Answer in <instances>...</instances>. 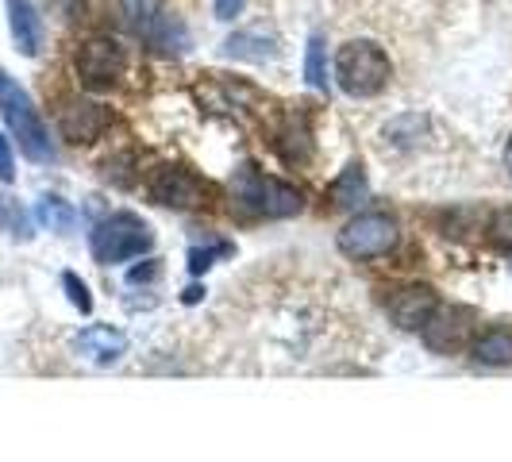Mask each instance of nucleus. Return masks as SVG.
I'll return each mask as SVG.
<instances>
[{"mask_svg": "<svg viewBox=\"0 0 512 462\" xmlns=\"http://www.w3.org/2000/svg\"><path fill=\"white\" fill-rule=\"evenodd\" d=\"M231 205L243 208L247 216H266V220H285V216H297L305 208V193L297 185H289L282 178H270L262 174L258 166L243 162L235 174H231Z\"/></svg>", "mask_w": 512, "mask_h": 462, "instance_id": "nucleus-1", "label": "nucleus"}, {"mask_svg": "<svg viewBox=\"0 0 512 462\" xmlns=\"http://www.w3.org/2000/svg\"><path fill=\"white\" fill-rule=\"evenodd\" d=\"M389 54L374 39H351L335 51V85L347 97H378L389 85Z\"/></svg>", "mask_w": 512, "mask_h": 462, "instance_id": "nucleus-2", "label": "nucleus"}, {"mask_svg": "<svg viewBox=\"0 0 512 462\" xmlns=\"http://www.w3.org/2000/svg\"><path fill=\"white\" fill-rule=\"evenodd\" d=\"M0 116H4L12 139L20 143V151H24L31 162H54V143H51V135H47V124H43L39 108H35V101L27 97L12 77H4V74H0Z\"/></svg>", "mask_w": 512, "mask_h": 462, "instance_id": "nucleus-3", "label": "nucleus"}, {"mask_svg": "<svg viewBox=\"0 0 512 462\" xmlns=\"http://www.w3.org/2000/svg\"><path fill=\"white\" fill-rule=\"evenodd\" d=\"M89 247H93V258L112 266V262H128V258H139L143 251L154 247V231L147 220H139L135 212H116L101 220L93 235H89Z\"/></svg>", "mask_w": 512, "mask_h": 462, "instance_id": "nucleus-4", "label": "nucleus"}, {"mask_svg": "<svg viewBox=\"0 0 512 462\" xmlns=\"http://www.w3.org/2000/svg\"><path fill=\"white\" fill-rule=\"evenodd\" d=\"M401 243V228L389 212H359L347 228L339 231V251L347 258H382Z\"/></svg>", "mask_w": 512, "mask_h": 462, "instance_id": "nucleus-5", "label": "nucleus"}, {"mask_svg": "<svg viewBox=\"0 0 512 462\" xmlns=\"http://www.w3.org/2000/svg\"><path fill=\"white\" fill-rule=\"evenodd\" d=\"M124 66H128V54H124V47L116 39L97 35V39H85L77 47L74 70L85 89H112L120 81V74H124Z\"/></svg>", "mask_w": 512, "mask_h": 462, "instance_id": "nucleus-6", "label": "nucleus"}, {"mask_svg": "<svg viewBox=\"0 0 512 462\" xmlns=\"http://www.w3.org/2000/svg\"><path fill=\"white\" fill-rule=\"evenodd\" d=\"M147 193L151 201L166 208H201L208 205V181H201L189 166H158L151 178H147Z\"/></svg>", "mask_w": 512, "mask_h": 462, "instance_id": "nucleus-7", "label": "nucleus"}, {"mask_svg": "<svg viewBox=\"0 0 512 462\" xmlns=\"http://www.w3.org/2000/svg\"><path fill=\"white\" fill-rule=\"evenodd\" d=\"M474 328H478L474 308H436L432 320L424 324V343L432 351H439V355H455V351H462L474 339Z\"/></svg>", "mask_w": 512, "mask_h": 462, "instance_id": "nucleus-8", "label": "nucleus"}, {"mask_svg": "<svg viewBox=\"0 0 512 462\" xmlns=\"http://www.w3.org/2000/svg\"><path fill=\"white\" fill-rule=\"evenodd\" d=\"M389 320L397 324V328H405V332H420L428 320H432V312L439 308V297L432 285H405V289H397L393 297H389Z\"/></svg>", "mask_w": 512, "mask_h": 462, "instance_id": "nucleus-9", "label": "nucleus"}, {"mask_svg": "<svg viewBox=\"0 0 512 462\" xmlns=\"http://www.w3.org/2000/svg\"><path fill=\"white\" fill-rule=\"evenodd\" d=\"M108 124H112V116L97 101H66L58 112L62 139H70V143H93V139H101Z\"/></svg>", "mask_w": 512, "mask_h": 462, "instance_id": "nucleus-10", "label": "nucleus"}, {"mask_svg": "<svg viewBox=\"0 0 512 462\" xmlns=\"http://www.w3.org/2000/svg\"><path fill=\"white\" fill-rule=\"evenodd\" d=\"M4 8H8V31H12L16 51L35 58L43 51V20H39L35 4L31 0H4Z\"/></svg>", "mask_w": 512, "mask_h": 462, "instance_id": "nucleus-11", "label": "nucleus"}, {"mask_svg": "<svg viewBox=\"0 0 512 462\" xmlns=\"http://www.w3.org/2000/svg\"><path fill=\"white\" fill-rule=\"evenodd\" d=\"M74 347H77V355H85L89 362L112 366V362L128 351V335L108 328V324H93V328H85V332L77 335Z\"/></svg>", "mask_w": 512, "mask_h": 462, "instance_id": "nucleus-12", "label": "nucleus"}, {"mask_svg": "<svg viewBox=\"0 0 512 462\" xmlns=\"http://www.w3.org/2000/svg\"><path fill=\"white\" fill-rule=\"evenodd\" d=\"M224 54L239 58V62H274L282 54V39L270 31H235L224 43Z\"/></svg>", "mask_w": 512, "mask_h": 462, "instance_id": "nucleus-13", "label": "nucleus"}, {"mask_svg": "<svg viewBox=\"0 0 512 462\" xmlns=\"http://www.w3.org/2000/svg\"><path fill=\"white\" fill-rule=\"evenodd\" d=\"M470 355L482 366H512V328H486L470 343Z\"/></svg>", "mask_w": 512, "mask_h": 462, "instance_id": "nucleus-14", "label": "nucleus"}, {"mask_svg": "<svg viewBox=\"0 0 512 462\" xmlns=\"http://www.w3.org/2000/svg\"><path fill=\"white\" fill-rule=\"evenodd\" d=\"M366 193H370V185H366V170H362V162H351L339 178L328 185V197H332L335 208H355L366 201Z\"/></svg>", "mask_w": 512, "mask_h": 462, "instance_id": "nucleus-15", "label": "nucleus"}, {"mask_svg": "<svg viewBox=\"0 0 512 462\" xmlns=\"http://www.w3.org/2000/svg\"><path fill=\"white\" fill-rule=\"evenodd\" d=\"M278 151L285 154V162H308V154H312V131H308L305 112L301 116H289L282 128H278Z\"/></svg>", "mask_w": 512, "mask_h": 462, "instance_id": "nucleus-16", "label": "nucleus"}, {"mask_svg": "<svg viewBox=\"0 0 512 462\" xmlns=\"http://www.w3.org/2000/svg\"><path fill=\"white\" fill-rule=\"evenodd\" d=\"M124 4V16H128V24L143 35V39H151L158 24L166 20V12H162V0H120Z\"/></svg>", "mask_w": 512, "mask_h": 462, "instance_id": "nucleus-17", "label": "nucleus"}, {"mask_svg": "<svg viewBox=\"0 0 512 462\" xmlns=\"http://www.w3.org/2000/svg\"><path fill=\"white\" fill-rule=\"evenodd\" d=\"M35 216H39V224L51 231H74L77 224V212L70 201H62V197H39V208H35Z\"/></svg>", "mask_w": 512, "mask_h": 462, "instance_id": "nucleus-18", "label": "nucleus"}, {"mask_svg": "<svg viewBox=\"0 0 512 462\" xmlns=\"http://www.w3.org/2000/svg\"><path fill=\"white\" fill-rule=\"evenodd\" d=\"M305 74H308V85H312V89L328 93V62H324V39H320V35H312V39H308Z\"/></svg>", "mask_w": 512, "mask_h": 462, "instance_id": "nucleus-19", "label": "nucleus"}, {"mask_svg": "<svg viewBox=\"0 0 512 462\" xmlns=\"http://www.w3.org/2000/svg\"><path fill=\"white\" fill-rule=\"evenodd\" d=\"M235 247L231 243H212V247H193L189 251V270L193 274H205L208 266H216V258H228Z\"/></svg>", "mask_w": 512, "mask_h": 462, "instance_id": "nucleus-20", "label": "nucleus"}, {"mask_svg": "<svg viewBox=\"0 0 512 462\" xmlns=\"http://www.w3.org/2000/svg\"><path fill=\"white\" fill-rule=\"evenodd\" d=\"M62 289H66V297L74 301V308H81V312H93V297H89V285L81 282L77 274H62Z\"/></svg>", "mask_w": 512, "mask_h": 462, "instance_id": "nucleus-21", "label": "nucleus"}, {"mask_svg": "<svg viewBox=\"0 0 512 462\" xmlns=\"http://www.w3.org/2000/svg\"><path fill=\"white\" fill-rule=\"evenodd\" d=\"M489 239L501 243V247H512V212H497L493 224H489Z\"/></svg>", "mask_w": 512, "mask_h": 462, "instance_id": "nucleus-22", "label": "nucleus"}, {"mask_svg": "<svg viewBox=\"0 0 512 462\" xmlns=\"http://www.w3.org/2000/svg\"><path fill=\"white\" fill-rule=\"evenodd\" d=\"M158 274H162V266H158V258H147V262H143V266H131L128 270V282H154V278H158Z\"/></svg>", "mask_w": 512, "mask_h": 462, "instance_id": "nucleus-23", "label": "nucleus"}, {"mask_svg": "<svg viewBox=\"0 0 512 462\" xmlns=\"http://www.w3.org/2000/svg\"><path fill=\"white\" fill-rule=\"evenodd\" d=\"M16 178V154H12V143L0 135V181Z\"/></svg>", "mask_w": 512, "mask_h": 462, "instance_id": "nucleus-24", "label": "nucleus"}, {"mask_svg": "<svg viewBox=\"0 0 512 462\" xmlns=\"http://www.w3.org/2000/svg\"><path fill=\"white\" fill-rule=\"evenodd\" d=\"M243 8H247V0H216V20H235V16H243Z\"/></svg>", "mask_w": 512, "mask_h": 462, "instance_id": "nucleus-25", "label": "nucleus"}, {"mask_svg": "<svg viewBox=\"0 0 512 462\" xmlns=\"http://www.w3.org/2000/svg\"><path fill=\"white\" fill-rule=\"evenodd\" d=\"M505 166H509V170H512V139H509V143H505Z\"/></svg>", "mask_w": 512, "mask_h": 462, "instance_id": "nucleus-26", "label": "nucleus"}]
</instances>
